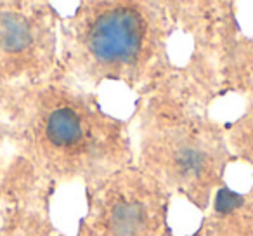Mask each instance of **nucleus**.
Listing matches in <instances>:
<instances>
[{
  "label": "nucleus",
  "mask_w": 253,
  "mask_h": 236,
  "mask_svg": "<svg viewBox=\"0 0 253 236\" xmlns=\"http://www.w3.org/2000/svg\"><path fill=\"white\" fill-rule=\"evenodd\" d=\"M0 122L16 155L43 183L87 186L134 163L125 122L59 70L35 84L0 91Z\"/></svg>",
  "instance_id": "obj_1"
},
{
  "label": "nucleus",
  "mask_w": 253,
  "mask_h": 236,
  "mask_svg": "<svg viewBox=\"0 0 253 236\" xmlns=\"http://www.w3.org/2000/svg\"><path fill=\"white\" fill-rule=\"evenodd\" d=\"M225 131L170 84L148 97L139 116L134 163L179 196L205 212L225 184L232 162Z\"/></svg>",
  "instance_id": "obj_3"
},
{
  "label": "nucleus",
  "mask_w": 253,
  "mask_h": 236,
  "mask_svg": "<svg viewBox=\"0 0 253 236\" xmlns=\"http://www.w3.org/2000/svg\"><path fill=\"white\" fill-rule=\"evenodd\" d=\"M59 21L49 0H0V91L56 73Z\"/></svg>",
  "instance_id": "obj_5"
},
{
  "label": "nucleus",
  "mask_w": 253,
  "mask_h": 236,
  "mask_svg": "<svg viewBox=\"0 0 253 236\" xmlns=\"http://www.w3.org/2000/svg\"><path fill=\"white\" fill-rule=\"evenodd\" d=\"M224 131L232 158L248 165L253 172V101Z\"/></svg>",
  "instance_id": "obj_7"
},
{
  "label": "nucleus",
  "mask_w": 253,
  "mask_h": 236,
  "mask_svg": "<svg viewBox=\"0 0 253 236\" xmlns=\"http://www.w3.org/2000/svg\"><path fill=\"white\" fill-rule=\"evenodd\" d=\"M163 0H78L59 21V68L84 87L104 82L130 89L158 85L167 63Z\"/></svg>",
  "instance_id": "obj_2"
},
{
  "label": "nucleus",
  "mask_w": 253,
  "mask_h": 236,
  "mask_svg": "<svg viewBox=\"0 0 253 236\" xmlns=\"http://www.w3.org/2000/svg\"><path fill=\"white\" fill-rule=\"evenodd\" d=\"M191 236H193V235H191Z\"/></svg>",
  "instance_id": "obj_8"
},
{
  "label": "nucleus",
  "mask_w": 253,
  "mask_h": 236,
  "mask_svg": "<svg viewBox=\"0 0 253 236\" xmlns=\"http://www.w3.org/2000/svg\"><path fill=\"white\" fill-rule=\"evenodd\" d=\"M172 194L135 163L87 184L75 236H173Z\"/></svg>",
  "instance_id": "obj_4"
},
{
  "label": "nucleus",
  "mask_w": 253,
  "mask_h": 236,
  "mask_svg": "<svg viewBox=\"0 0 253 236\" xmlns=\"http://www.w3.org/2000/svg\"><path fill=\"white\" fill-rule=\"evenodd\" d=\"M193 236H253V188L238 191L222 184Z\"/></svg>",
  "instance_id": "obj_6"
}]
</instances>
